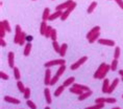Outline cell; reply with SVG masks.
Listing matches in <instances>:
<instances>
[{
    "mask_svg": "<svg viewBox=\"0 0 123 109\" xmlns=\"http://www.w3.org/2000/svg\"><path fill=\"white\" fill-rule=\"evenodd\" d=\"M51 70L49 69V68H47L45 71V78H44V84L46 86L50 85V82H51Z\"/></svg>",
    "mask_w": 123,
    "mask_h": 109,
    "instance_id": "cell-7",
    "label": "cell"
},
{
    "mask_svg": "<svg viewBox=\"0 0 123 109\" xmlns=\"http://www.w3.org/2000/svg\"><path fill=\"white\" fill-rule=\"evenodd\" d=\"M52 46H53V49L55 51V52L60 54V51H61V45L57 43V41H52Z\"/></svg>",
    "mask_w": 123,
    "mask_h": 109,
    "instance_id": "cell-31",
    "label": "cell"
},
{
    "mask_svg": "<svg viewBox=\"0 0 123 109\" xmlns=\"http://www.w3.org/2000/svg\"><path fill=\"white\" fill-rule=\"evenodd\" d=\"M119 74L123 78V69H120V70H119Z\"/></svg>",
    "mask_w": 123,
    "mask_h": 109,
    "instance_id": "cell-48",
    "label": "cell"
},
{
    "mask_svg": "<svg viewBox=\"0 0 123 109\" xmlns=\"http://www.w3.org/2000/svg\"><path fill=\"white\" fill-rule=\"evenodd\" d=\"M32 36H27V38H26V41L27 42H31L32 41Z\"/></svg>",
    "mask_w": 123,
    "mask_h": 109,
    "instance_id": "cell-47",
    "label": "cell"
},
{
    "mask_svg": "<svg viewBox=\"0 0 123 109\" xmlns=\"http://www.w3.org/2000/svg\"><path fill=\"white\" fill-rule=\"evenodd\" d=\"M70 90V92L71 93H74V94H77V95H80L82 92V90H80V89H78V88H75V87H73V86H71V88L69 89Z\"/></svg>",
    "mask_w": 123,
    "mask_h": 109,
    "instance_id": "cell-29",
    "label": "cell"
},
{
    "mask_svg": "<svg viewBox=\"0 0 123 109\" xmlns=\"http://www.w3.org/2000/svg\"><path fill=\"white\" fill-rule=\"evenodd\" d=\"M110 70H111V65H107L106 63H101L99 65V67L97 68V70L95 71V73L93 76L94 79H97V80L105 79V76Z\"/></svg>",
    "mask_w": 123,
    "mask_h": 109,
    "instance_id": "cell-1",
    "label": "cell"
},
{
    "mask_svg": "<svg viewBox=\"0 0 123 109\" xmlns=\"http://www.w3.org/2000/svg\"><path fill=\"white\" fill-rule=\"evenodd\" d=\"M32 1H36V0H32Z\"/></svg>",
    "mask_w": 123,
    "mask_h": 109,
    "instance_id": "cell-52",
    "label": "cell"
},
{
    "mask_svg": "<svg viewBox=\"0 0 123 109\" xmlns=\"http://www.w3.org/2000/svg\"><path fill=\"white\" fill-rule=\"evenodd\" d=\"M62 13H63V12H61V11H55L54 13H52L50 15V17H49V21H54L55 19H57V18H61Z\"/></svg>",
    "mask_w": 123,
    "mask_h": 109,
    "instance_id": "cell-16",
    "label": "cell"
},
{
    "mask_svg": "<svg viewBox=\"0 0 123 109\" xmlns=\"http://www.w3.org/2000/svg\"><path fill=\"white\" fill-rule=\"evenodd\" d=\"M87 61H88V57H86V56L85 57H81L79 60L76 61L75 63H73L71 66H70V68H71V70H76V69H78V68L80 67L84 63H86Z\"/></svg>",
    "mask_w": 123,
    "mask_h": 109,
    "instance_id": "cell-4",
    "label": "cell"
},
{
    "mask_svg": "<svg viewBox=\"0 0 123 109\" xmlns=\"http://www.w3.org/2000/svg\"><path fill=\"white\" fill-rule=\"evenodd\" d=\"M13 70H14V77H15V79L19 81L20 80V78H21V74H20V70H19V68L15 66L13 68Z\"/></svg>",
    "mask_w": 123,
    "mask_h": 109,
    "instance_id": "cell-27",
    "label": "cell"
},
{
    "mask_svg": "<svg viewBox=\"0 0 123 109\" xmlns=\"http://www.w3.org/2000/svg\"><path fill=\"white\" fill-rule=\"evenodd\" d=\"M120 57V47H117L115 48V51H114V59H116V60H118Z\"/></svg>",
    "mask_w": 123,
    "mask_h": 109,
    "instance_id": "cell-38",
    "label": "cell"
},
{
    "mask_svg": "<svg viewBox=\"0 0 123 109\" xmlns=\"http://www.w3.org/2000/svg\"><path fill=\"white\" fill-rule=\"evenodd\" d=\"M98 43L101 45H105V46H115V41L109 39H99Z\"/></svg>",
    "mask_w": 123,
    "mask_h": 109,
    "instance_id": "cell-10",
    "label": "cell"
},
{
    "mask_svg": "<svg viewBox=\"0 0 123 109\" xmlns=\"http://www.w3.org/2000/svg\"><path fill=\"white\" fill-rule=\"evenodd\" d=\"M5 29H4V25H3V23L2 22H0V38H4V36H5Z\"/></svg>",
    "mask_w": 123,
    "mask_h": 109,
    "instance_id": "cell-33",
    "label": "cell"
},
{
    "mask_svg": "<svg viewBox=\"0 0 123 109\" xmlns=\"http://www.w3.org/2000/svg\"><path fill=\"white\" fill-rule=\"evenodd\" d=\"M0 45H1L2 47H5V46H6V42L4 41L3 38H0Z\"/></svg>",
    "mask_w": 123,
    "mask_h": 109,
    "instance_id": "cell-46",
    "label": "cell"
},
{
    "mask_svg": "<svg viewBox=\"0 0 123 109\" xmlns=\"http://www.w3.org/2000/svg\"><path fill=\"white\" fill-rule=\"evenodd\" d=\"M52 26H50V25H48V27H47V30H46V34H45V38H50L51 37V33H52Z\"/></svg>",
    "mask_w": 123,
    "mask_h": 109,
    "instance_id": "cell-37",
    "label": "cell"
},
{
    "mask_svg": "<svg viewBox=\"0 0 123 109\" xmlns=\"http://www.w3.org/2000/svg\"><path fill=\"white\" fill-rule=\"evenodd\" d=\"M24 99L26 100H29V96H30V88H28V87H26L25 91H24Z\"/></svg>",
    "mask_w": 123,
    "mask_h": 109,
    "instance_id": "cell-40",
    "label": "cell"
},
{
    "mask_svg": "<svg viewBox=\"0 0 123 109\" xmlns=\"http://www.w3.org/2000/svg\"><path fill=\"white\" fill-rule=\"evenodd\" d=\"M67 51H68V44H67V43H63V44L61 45V51H60V54L58 55H60L61 57H65Z\"/></svg>",
    "mask_w": 123,
    "mask_h": 109,
    "instance_id": "cell-18",
    "label": "cell"
},
{
    "mask_svg": "<svg viewBox=\"0 0 123 109\" xmlns=\"http://www.w3.org/2000/svg\"><path fill=\"white\" fill-rule=\"evenodd\" d=\"M64 90H65V86H64V85L58 86L57 88L55 89V91H54V96H60L62 93L64 92Z\"/></svg>",
    "mask_w": 123,
    "mask_h": 109,
    "instance_id": "cell-24",
    "label": "cell"
},
{
    "mask_svg": "<svg viewBox=\"0 0 123 109\" xmlns=\"http://www.w3.org/2000/svg\"><path fill=\"white\" fill-rule=\"evenodd\" d=\"M22 29H21V26L19 24H17L16 27H15V37H14V43L16 44H19V40H20V37L22 35Z\"/></svg>",
    "mask_w": 123,
    "mask_h": 109,
    "instance_id": "cell-6",
    "label": "cell"
},
{
    "mask_svg": "<svg viewBox=\"0 0 123 109\" xmlns=\"http://www.w3.org/2000/svg\"><path fill=\"white\" fill-rule=\"evenodd\" d=\"M99 36H100V34H99V33H97L96 35H94V36L92 37L91 39H89V40H88L89 43H91V44H92V43H94L95 41H97V40H99V39H98V38H99Z\"/></svg>",
    "mask_w": 123,
    "mask_h": 109,
    "instance_id": "cell-36",
    "label": "cell"
},
{
    "mask_svg": "<svg viewBox=\"0 0 123 109\" xmlns=\"http://www.w3.org/2000/svg\"><path fill=\"white\" fill-rule=\"evenodd\" d=\"M31 48H32L31 42H27V43H26V45H25V48H24V56H25V57L29 56L30 51H31Z\"/></svg>",
    "mask_w": 123,
    "mask_h": 109,
    "instance_id": "cell-20",
    "label": "cell"
},
{
    "mask_svg": "<svg viewBox=\"0 0 123 109\" xmlns=\"http://www.w3.org/2000/svg\"><path fill=\"white\" fill-rule=\"evenodd\" d=\"M117 67H118V60L114 59V60L112 61V63H111V70L115 71L117 69Z\"/></svg>",
    "mask_w": 123,
    "mask_h": 109,
    "instance_id": "cell-32",
    "label": "cell"
},
{
    "mask_svg": "<svg viewBox=\"0 0 123 109\" xmlns=\"http://www.w3.org/2000/svg\"><path fill=\"white\" fill-rule=\"evenodd\" d=\"M122 98H123V94H122Z\"/></svg>",
    "mask_w": 123,
    "mask_h": 109,
    "instance_id": "cell-53",
    "label": "cell"
},
{
    "mask_svg": "<svg viewBox=\"0 0 123 109\" xmlns=\"http://www.w3.org/2000/svg\"><path fill=\"white\" fill-rule=\"evenodd\" d=\"M110 85H111L110 80L105 78V80H103V83H102V92L103 93H107V90H109V88H110Z\"/></svg>",
    "mask_w": 123,
    "mask_h": 109,
    "instance_id": "cell-14",
    "label": "cell"
},
{
    "mask_svg": "<svg viewBox=\"0 0 123 109\" xmlns=\"http://www.w3.org/2000/svg\"><path fill=\"white\" fill-rule=\"evenodd\" d=\"M99 30H100V26L99 25H97V26H94L92 29L89 30V33L87 34V39H91L92 37H93L94 35H96L97 33H99Z\"/></svg>",
    "mask_w": 123,
    "mask_h": 109,
    "instance_id": "cell-8",
    "label": "cell"
},
{
    "mask_svg": "<svg viewBox=\"0 0 123 109\" xmlns=\"http://www.w3.org/2000/svg\"><path fill=\"white\" fill-rule=\"evenodd\" d=\"M119 81H120V79H118V78H115V79H114V81L111 83V85H110V88H109V90H107V93L111 94V93L116 89V87L118 86V84H119Z\"/></svg>",
    "mask_w": 123,
    "mask_h": 109,
    "instance_id": "cell-9",
    "label": "cell"
},
{
    "mask_svg": "<svg viewBox=\"0 0 123 109\" xmlns=\"http://www.w3.org/2000/svg\"><path fill=\"white\" fill-rule=\"evenodd\" d=\"M50 10L49 7H45L44 8V12H43V15H42V19L43 21H47L49 20V17H50Z\"/></svg>",
    "mask_w": 123,
    "mask_h": 109,
    "instance_id": "cell-15",
    "label": "cell"
},
{
    "mask_svg": "<svg viewBox=\"0 0 123 109\" xmlns=\"http://www.w3.org/2000/svg\"><path fill=\"white\" fill-rule=\"evenodd\" d=\"M116 3L119 5V7L121 8V10H123V0H115Z\"/></svg>",
    "mask_w": 123,
    "mask_h": 109,
    "instance_id": "cell-45",
    "label": "cell"
},
{
    "mask_svg": "<svg viewBox=\"0 0 123 109\" xmlns=\"http://www.w3.org/2000/svg\"><path fill=\"white\" fill-rule=\"evenodd\" d=\"M7 59H8V65L11 68L15 67V54L13 51H10L7 55Z\"/></svg>",
    "mask_w": 123,
    "mask_h": 109,
    "instance_id": "cell-12",
    "label": "cell"
},
{
    "mask_svg": "<svg viewBox=\"0 0 123 109\" xmlns=\"http://www.w3.org/2000/svg\"><path fill=\"white\" fill-rule=\"evenodd\" d=\"M104 107V104H96L93 106H89V107L85 108V109H102Z\"/></svg>",
    "mask_w": 123,
    "mask_h": 109,
    "instance_id": "cell-34",
    "label": "cell"
},
{
    "mask_svg": "<svg viewBox=\"0 0 123 109\" xmlns=\"http://www.w3.org/2000/svg\"><path fill=\"white\" fill-rule=\"evenodd\" d=\"M74 81H75V78H74V77H70V78H68V79H67V80H65V81H64L63 85L65 86V87L72 86L73 84H74Z\"/></svg>",
    "mask_w": 123,
    "mask_h": 109,
    "instance_id": "cell-19",
    "label": "cell"
},
{
    "mask_svg": "<svg viewBox=\"0 0 123 109\" xmlns=\"http://www.w3.org/2000/svg\"><path fill=\"white\" fill-rule=\"evenodd\" d=\"M50 39L52 40V41H56V39H57V32H56V29H52V33H51V37H50Z\"/></svg>",
    "mask_w": 123,
    "mask_h": 109,
    "instance_id": "cell-39",
    "label": "cell"
},
{
    "mask_svg": "<svg viewBox=\"0 0 123 109\" xmlns=\"http://www.w3.org/2000/svg\"><path fill=\"white\" fill-rule=\"evenodd\" d=\"M45 109H50V107H48V106H47V107H45Z\"/></svg>",
    "mask_w": 123,
    "mask_h": 109,
    "instance_id": "cell-50",
    "label": "cell"
},
{
    "mask_svg": "<svg viewBox=\"0 0 123 109\" xmlns=\"http://www.w3.org/2000/svg\"><path fill=\"white\" fill-rule=\"evenodd\" d=\"M66 68H67V67H66V64H64V65H60V68L57 69V71H56V73H55V74H56L57 77L63 76L64 73L66 71Z\"/></svg>",
    "mask_w": 123,
    "mask_h": 109,
    "instance_id": "cell-23",
    "label": "cell"
},
{
    "mask_svg": "<svg viewBox=\"0 0 123 109\" xmlns=\"http://www.w3.org/2000/svg\"><path fill=\"white\" fill-rule=\"evenodd\" d=\"M95 103H96V104H104V103H105V99L104 98H97L95 100Z\"/></svg>",
    "mask_w": 123,
    "mask_h": 109,
    "instance_id": "cell-44",
    "label": "cell"
},
{
    "mask_svg": "<svg viewBox=\"0 0 123 109\" xmlns=\"http://www.w3.org/2000/svg\"><path fill=\"white\" fill-rule=\"evenodd\" d=\"M73 2H74V1H72V0H67V1H65L64 3L58 4L57 7H55V11H61V12L66 11L67 8H69V7H70V5H71Z\"/></svg>",
    "mask_w": 123,
    "mask_h": 109,
    "instance_id": "cell-5",
    "label": "cell"
},
{
    "mask_svg": "<svg viewBox=\"0 0 123 109\" xmlns=\"http://www.w3.org/2000/svg\"><path fill=\"white\" fill-rule=\"evenodd\" d=\"M122 82H123V78H122Z\"/></svg>",
    "mask_w": 123,
    "mask_h": 109,
    "instance_id": "cell-51",
    "label": "cell"
},
{
    "mask_svg": "<svg viewBox=\"0 0 123 109\" xmlns=\"http://www.w3.org/2000/svg\"><path fill=\"white\" fill-rule=\"evenodd\" d=\"M96 7H97V2H96V1H93L90 5H89V7H88V10H87L88 14H92Z\"/></svg>",
    "mask_w": 123,
    "mask_h": 109,
    "instance_id": "cell-25",
    "label": "cell"
},
{
    "mask_svg": "<svg viewBox=\"0 0 123 109\" xmlns=\"http://www.w3.org/2000/svg\"><path fill=\"white\" fill-rule=\"evenodd\" d=\"M58 79H60V77H57L56 74H55L54 77H52L51 79V82H50V85H55L57 82H58Z\"/></svg>",
    "mask_w": 123,
    "mask_h": 109,
    "instance_id": "cell-41",
    "label": "cell"
},
{
    "mask_svg": "<svg viewBox=\"0 0 123 109\" xmlns=\"http://www.w3.org/2000/svg\"><path fill=\"white\" fill-rule=\"evenodd\" d=\"M0 77H1V79L2 80H8L10 79V77H8V74L6 73H4V71H0Z\"/></svg>",
    "mask_w": 123,
    "mask_h": 109,
    "instance_id": "cell-43",
    "label": "cell"
},
{
    "mask_svg": "<svg viewBox=\"0 0 123 109\" xmlns=\"http://www.w3.org/2000/svg\"><path fill=\"white\" fill-rule=\"evenodd\" d=\"M26 105L28 106L30 109H37V108H38V107H37V105L32 101H30V100H27V101H26Z\"/></svg>",
    "mask_w": 123,
    "mask_h": 109,
    "instance_id": "cell-35",
    "label": "cell"
},
{
    "mask_svg": "<svg viewBox=\"0 0 123 109\" xmlns=\"http://www.w3.org/2000/svg\"><path fill=\"white\" fill-rule=\"evenodd\" d=\"M47 27H48V25H47V23H46V21H43L41 23V26H40V34H41L42 36H45Z\"/></svg>",
    "mask_w": 123,
    "mask_h": 109,
    "instance_id": "cell-21",
    "label": "cell"
},
{
    "mask_svg": "<svg viewBox=\"0 0 123 109\" xmlns=\"http://www.w3.org/2000/svg\"><path fill=\"white\" fill-rule=\"evenodd\" d=\"M73 87H75V88L80 89V90H82L84 92H85V91H89V90H91L88 86L82 85V84H78V83H74V84H73Z\"/></svg>",
    "mask_w": 123,
    "mask_h": 109,
    "instance_id": "cell-22",
    "label": "cell"
},
{
    "mask_svg": "<svg viewBox=\"0 0 123 109\" xmlns=\"http://www.w3.org/2000/svg\"><path fill=\"white\" fill-rule=\"evenodd\" d=\"M26 38H27L26 34L23 32V33H22V35H21V37H20V40H19V45H20V46H23L24 44H25Z\"/></svg>",
    "mask_w": 123,
    "mask_h": 109,
    "instance_id": "cell-28",
    "label": "cell"
},
{
    "mask_svg": "<svg viewBox=\"0 0 123 109\" xmlns=\"http://www.w3.org/2000/svg\"><path fill=\"white\" fill-rule=\"evenodd\" d=\"M44 95H45V99H46L47 104H51V103H52V99H51V93H50V90H49V88H45L44 89Z\"/></svg>",
    "mask_w": 123,
    "mask_h": 109,
    "instance_id": "cell-13",
    "label": "cell"
},
{
    "mask_svg": "<svg viewBox=\"0 0 123 109\" xmlns=\"http://www.w3.org/2000/svg\"><path fill=\"white\" fill-rule=\"evenodd\" d=\"M112 109H121V108H120V107H113Z\"/></svg>",
    "mask_w": 123,
    "mask_h": 109,
    "instance_id": "cell-49",
    "label": "cell"
},
{
    "mask_svg": "<svg viewBox=\"0 0 123 109\" xmlns=\"http://www.w3.org/2000/svg\"><path fill=\"white\" fill-rule=\"evenodd\" d=\"M65 63H66L65 59H56V60H52V61L46 62V63L44 64V66L46 68H49V67L55 66V65H64Z\"/></svg>",
    "mask_w": 123,
    "mask_h": 109,
    "instance_id": "cell-3",
    "label": "cell"
},
{
    "mask_svg": "<svg viewBox=\"0 0 123 109\" xmlns=\"http://www.w3.org/2000/svg\"><path fill=\"white\" fill-rule=\"evenodd\" d=\"M92 90H89V91H85V92H82L80 95L78 96V101H84V100L86 99H88L89 96H91L92 95Z\"/></svg>",
    "mask_w": 123,
    "mask_h": 109,
    "instance_id": "cell-17",
    "label": "cell"
},
{
    "mask_svg": "<svg viewBox=\"0 0 123 109\" xmlns=\"http://www.w3.org/2000/svg\"><path fill=\"white\" fill-rule=\"evenodd\" d=\"M116 102H117V100L115 98H106L105 99V103H107V104H115Z\"/></svg>",
    "mask_w": 123,
    "mask_h": 109,
    "instance_id": "cell-42",
    "label": "cell"
},
{
    "mask_svg": "<svg viewBox=\"0 0 123 109\" xmlns=\"http://www.w3.org/2000/svg\"><path fill=\"white\" fill-rule=\"evenodd\" d=\"M76 4H77V3H76L75 1L73 2V3H72L71 5H70V7H69V8H67L66 11H64L63 13H62V16H61L60 19H61L62 21H65V20L68 19V17H69L70 13H72V11H73V10H74V8L76 7Z\"/></svg>",
    "mask_w": 123,
    "mask_h": 109,
    "instance_id": "cell-2",
    "label": "cell"
},
{
    "mask_svg": "<svg viewBox=\"0 0 123 109\" xmlns=\"http://www.w3.org/2000/svg\"><path fill=\"white\" fill-rule=\"evenodd\" d=\"M17 87H18V89H19V91L22 93H24V91H25V89H26V87L24 86V84L21 82V81H18L17 82Z\"/></svg>",
    "mask_w": 123,
    "mask_h": 109,
    "instance_id": "cell-30",
    "label": "cell"
},
{
    "mask_svg": "<svg viewBox=\"0 0 123 109\" xmlns=\"http://www.w3.org/2000/svg\"><path fill=\"white\" fill-rule=\"evenodd\" d=\"M1 22L3 23L4 29H5V30H6V33H11V32H12V27H11V24H10V22H8L7 20H2Z\"/></svg>",
    "mask_w": 123,
    "mask_h": 109,
    "instance_id": "cell-26",
    "label": "cell"
},
{
    "mask_svg": "<svg viewBox=\"0 0 123 109\" xmlns=\"http://www.w3.org/2000/svg\"><path fill=\"white\" fill-rule=\"evenodd\" d=\"M4 101L7 103H11V104H15V105H19L20 104V100H18L16 98H13V96L10 95H5L4 96Z\"/></svg>",
    "mask_w": 123,
    "mask_h": 109,
    "instance_id": "cell-11",
    "label": "cell"
}]
</instances>
